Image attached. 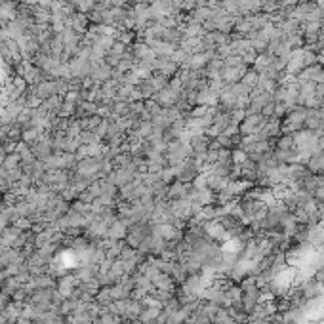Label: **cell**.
Returning <instances> with one entry per match:
<instances>
[{"label":"cell","instance_id":"obj_1","mask_svg":"<svg viewBox=\"0 0 324 324\" xmlns=\"http://www.w3.org/2000/svg\"><path fill=\"white\" fill-rule=\"evenodd\" d=\"M309 113L307 107H303V105H296V107H292L290 111L284 115V119L281 120V132L282 134H298L303 130V120H305V115Z\"/></svg>","mask_w":324,"mask_h":324},{"label":"cell","instance_id":"obj_2","mask_svg":"<svg viewBox=\"0 0 324 324\" xmlns=\"http://www.w3.org/2000/svg\"><path fill=\"white\" fill-rule=\"evenodd\" d=\"M191 156H195V154H193V149L189 147L187 141H181V139H176V141L168 143L166 151H164L166 164L172 166V168H176V166H179V164H183V162L187 160V158H191Z\"/></svg>","mask_w":324,"mask_h":324},{"label":"cell","instance_id":"obj_3","mask_svg":"<svg viewBox=\"0 0 324 324\" xmlns=\"http://www.w3.org/2000/svg\"><path fill=\"white\" fill-rule=\"evenodd\" d=\"M265 117L261 113H246V117L242 119V122L239 124V132L242 137L246 136H256L257 130L265 124Z\"/></svg>","mask_w":324,"mask_h":324},{"label":"cell","instance_id":"obj_4","mask_svg":"<svg viewBox=\"0 0 324 324\" xmlns=\"http://www.w3.org/2000/svg\"><path fill=\"white\" fill-rule=\"evenodd\" d=\"M193 191V183H181V181H172L166 189V198L168 200H179V198H187L189 193Z\"/></svg>","mask_w":324,"mask_h":324},{"label":"cell","instance_id":"obj_5","mask_svg":"<svg viewBox=\"0 0 324 324\" xmlns=\"http://www.w3.org/2000/svg\"><path fill=\"white\" fill-rule=\"evenodd\" d=\"M248 65H239V67H223L222 69V80L225 86H231V84H237L242 80L244 73L248 71Z\"/></svg>","mask_w":324,"mask_h":324},{"label":"cell","instance_id":"obj_6","mask_svg":"<svg viewBox=\"0 0 324 324\" xmlns=\"http://www.w3.org/2000/svg\"><path fill=\"white\" fill-rule=\"evenodd\" d=\"M231 40V36L220 33V31H212V33H204L202 34V44H204V50H215L223 44H227Z\"/></svg>","mask_w":324,"mask_h":324},{"label":"cell","instance_id":"obj_7","mask_svg":"<svg viewBox=\"0 0 324 324\" xmlns=\"http://www.w3.org/2000/svg\"><path fill=\"white\" fill-rule=\"evenodd\" d=\"M303 164H305L307 170L311 172V174H315V176L324 174V151L322 149H316L315 153H311L307 158H305Z\"/></svg>","mask_w":324,"mask_h":324},{"label":"cell","instance_id":"obj_8","mask_svg":"<svg viewBox=\"0 0 324 324\" xmlns=\"http://www.w3.org/2000/svg\"><path fill=\"white\" fill-rule=\"evenodd\" d=\"M189 147L193 149V154H202L208 151V147H210V143H212V139L206 136V134H198V136H191L189 137Z\"/></svg>","mask_w":324,"mask_h":324},{"label":"cell","instance_id":"obj_9","mask_svg":"<svg viewBox=\"0 0 324 324\" xmlns=\"http://www.w3.org/2000/svg\"><path fill=\"white\" fill-rule=\"evenodd\" d=\"M303 130L313 132V134H318V132L322 130V119H320L318 111L309 109V113L305 115V120H303Z\"/></svg>","mask_w":324,"mask_h":324},{"label":"cell","instance_id":"obj_10","mask_svg":"<svg viewBox=\"0 0 324 324\" xmlns=\"http://www.w3.org/2000/svg\"><path fill=\"white\" fill-rule=\"evenodd\" d=\"M257 80H259V73H257L256 69L250 67L246 73H244V77H242V80H240V82H242L244 86H248L250 90H254V88L257 86Z\"/></svg>","mask_w":324,"mask_h":324},{"label":"cell","instance_id":"obj_11","mask_svg":"<svg viewBox=\"0 0 324 324\" xmlns=\"http://www.w3.org/2000/svg\"><path fill=\"white\" fill-rule=\"evenodd\" d=\"M71 4L75 8H78V12H82V14H90L95 8V0H73Z\"/></svg>","mask_w":324,"mask_h":324},{"label":"cell","instance_id":"obj_12","mask_svg":"<svg viewBox=\"0 0 324 324\" xmlns=\"http://www.w3.org/2000/svg\"><path fill=\"white\" fill-rule=\"evenodd\" d=\"M239 65H244V60H242V56H237V53L223 60V67H239Z\"/></svg>","mask_w":324,"mask_h":324},{"label":"cell","instance_id":"obj_13","mask_svg":"<svg viewBox=\"0 0 324 324\" xmlns=\"http://www.w3.org/2000/svg\"><path fill=\"white\" fill-rule=\"evenodd\" d=\"M101 324H122V316L115 315V313H103Z\"/></svg>","mask_w":324,"mask_h":324},{"label":"cell","instance_id":"obj_14","mask_svg":"<svg viewBox=\"0 0 324 324\" xmlns=\"http://www.w3.org/2000/svg\"><path fill=\"white\" fill-rule=\"evenodd\" d=\"M286 113H288V105H286L284 101H277V105H275V117H273V119L282 120Z\"/></svg>","mask_w":324,"mask_h":324},{"label":"cell","instance_id":"obj_15","mask_svg":"<svg viewBox=\"0 0 324 324\" xmlns=\"http://www.w3.org/2000/svg\"><path fill=\"white\" fill-rule=\"evenodd\" d=\"M313 200L318 202V204H324V183L322 185H318V187L313 191Z\"/></svg>","mask_w":324,"mask_h":324},{"label":"cell","instance_id":"obj_16","mask_svg":"<svg viewBox=\"0 0 324 324\" xmlns=\"http://www.w3.org/2000/svg\"><path fill=\"white\" fill-rule=\"evenodd\" d=\"M275 105H277V101H271V103H267V105L263 107L261 115H263L265 119H273V117H275Z\"/></svg>","mask_w":324,"mask_h":324},{"label":"cell","instance_id":"obj_17","mask_svg":"<svg viewBox=\"0 0 324 324\" xmlns=\"http://www.w3.org/2000/svg\"><path fill=\"white\" fill-rule=\"evenodd\" d=\"M301 0H281L279 2V8H296Z\"/></svg>","mask_w":324,"mask_h":324}]
</instances>
